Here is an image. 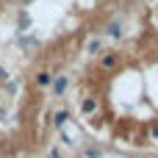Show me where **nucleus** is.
I'll return each instance as SVG.
<instances>
[{
	"label": "nucleus",
	"instance_id": "obj_7",
	"mask_svg": "<svg viewBox=\"0 0 158 158\" xmlns=\"http://www.w3.org/2000/svg\"><path fill=\"white\" fill-rule=\"evenodd\" d=\"M86 53H92V56H100V53H103V42H100V39H92V42L86 44Z\"/></svg>",
	"mask_w": 158,
	"mask_h": 158
},
{
	"label": "nucleus",
	"instance_id": "obj_6",
	"mask_svg": "<svg viewBox=\"0 0 158 158\" xmlns=\"http://www.w3.org/2000/svg\"><path fill=\"white\" fill-rule=\"evenodd\" d=\"M81 111H83V114H94V111H97V100H94V97H86V100L81 103Z\"/></svg>",
	"mask_w": 158,
	"mask_h": 158
},
{
	"label": "nucleus",
	"instance_id": "obj_8",
	"mask_svg": "<svg viewBox=\"0 0 158 158\" xmlns=\"http://www.w3.org/2000/svg\"><path fill=\"white\" fill-rule=\"evenodd\" d=\"M86 156H89V158H100V156H103V147H97V144H89V147H86Z\"/></svg>",
	"mask_w": 158,
	"mask_h": 158
},
{
	"label": "nucleus",
	"instance_id": "obj_4",
	"mask_svg": "<svg viewBox=\"0 0 158 158\" xmlns=\"http://www.w3.org/2000/svg\"><path fill=\"white\" fill-rule=\"evenodd\" d=\"M106 33H108L111 39H122V36H125V31H122V22H108Z\"/></svg>",
	"mask_w": 158,
	"mask_h": 158
},
{
	"label": "nucleus",
	"instance_id": "obj_3",
	"mask_svg": "<svg viewBox=\"0 0 158 158\" xmlns=\"http://www.w3.org/2000/svg\"><path fill=\"white\" fill-rule=\"evenodd\" d=\"M50 81H53V72H50V69H39V72L33 75L36 89H50Z\"/></svg>",
	"mask_w": 158,
	"mask_h": 158
},
{
	"label": "nucleus",
	"instance_id": "obj_5",
	"mask_svg": "<svg viewBox=\"0 0 158 158\" xmlns=\"http://www.w3.org/2000/svg\"><path fill=\"white\" fill-rule=\"evenodd\" d=\"M67 119H69V111H67V108H61V111H56V117H53V125L61 131V128L67 125Z\"/></svg>",
	"mask_w": 158,
	"mask_h": 158
},
{
	"label": "nucleus",
	"instance_id": "obj_1",
	"mask_svg": "<svg viewBox=\"0 0 158 158\" xmlns=\"http://www.w3.org/2000/svg\"><path fill=\"white\" fill-rule=\"evenodd\" d=\"M67 86H69V78H67L64 72H58V75H53V81H50V94H53V97H61V94L67 92Z\"/></svg>",
	"mask_w": 158,
	"mask_h": 158
},
{
	"label": "nucleus",
	"instance_id": "obj_9",
	"mask_svg": "<svg viewBox=\"0 0 158 158\" xmlns=\"http://www.w3.org/2000/svg\"><path fill=\"white\" fill-rule=\"evenodd\" d=\"M47 158H64V156H61V150H58V147H50V153H47Z\"/></svg>",
	"mask_w": 158,
	"mask_h": 158
},
{
	"label": "nucleus",
	"instance_id": "obj_2",
	"mask_svg": "<svg viewBox=\"0 0 158 158\" xmlns=\"http://www.w3.org/2000/svg\"><path fill=\"white\" fill-rule=\"evenodd\" d=\"M117 67H119V53H111V50L106 53V50H103V53H100V69H103V72H111V69H117Z\"/></svg>",
	"mask_w": 158,
	"mask_h": 158
}]
</instances>
